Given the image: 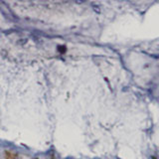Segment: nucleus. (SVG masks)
I'll return each instance as SVG.
<instances>
[{"mask_svg":"<svg viewBox=\"0 0 159 159\" xmlns=\"http://www.w3.org/2000/svg\"><path fill=\"white\" fill-rule=\"evenodd\" d=\"M5 159H16V155L11 151L5 152Z\"/></svg>","mask_w":159,"mask_h":159,"instance_id":"f257e3e1","label":"nucleus"}]
</instances>
